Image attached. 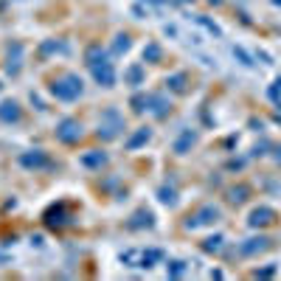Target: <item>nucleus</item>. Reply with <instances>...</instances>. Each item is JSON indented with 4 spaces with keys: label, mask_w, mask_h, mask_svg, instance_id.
I'll return each mask as SVG.
<instances>
[{
    "label": "nucleus",
    "mask_w": 281,
    "mask_h": 281,
    "mask_svg": "<svg viewBox=\"0 0 281 281\" xmlns=\"http://www.w3.org/2000/svg\"><path fill=\"white\" fill-rule=\"evenodd\" d=\"M121 129H124V118L118 116V110H107L101 116V124H98V129H96V135L98 138H104V140H113V138H118L121 135Z\"/></svg>",
    "instance_id": "20e7f679"
},
{
    "label": "nucleus",
    "mask_w": 281,
    "mask_h": 281,
    "mask_svg": "<svg viewBox=\"0 0 281 281\" xmlns=\"http://www.w3.org/2000/svg\"><path fill=\"white\" fill-rule=\"evenodd\" d=\"M273 273H275V267H267V270H259L256 275H273Z\"/></svg>",
    "instance_id": "a878e982"
},
{
    "label": "nucleus",
    "mask_w": 281,
    "mask_h": 281,
    "mask_svg": "<svg viewBox=\"0 0 281 281\" xmlns=\"http://www.w3.org/2000/svg\"><path fill=\"white\" fill-rule=\"evenodd\" d=\"M85 62H87V67H96V65H101V62H110V56H107V51H104L101 45H90V48L85 51Z\"/></svg>",
    "instance_id": "ddd939ff"
},
{
    "label": "nucleus",
    "mask_w": 281,
    "mask_h": 281,
    "mask_svg": "<svg viewBox=\"0 0 281 281\" xmlns=\"http://www.w3.org/2000/svg\"><path fill=\"white\" fill-rule=\"evenodd\" d=\"M0 87H3V85H0Z\"/></svg>",
    "instance_id": "cd10ccee"
},
{
    "label": "nucleus",
    "mask_w": 281,
    "mask_h": 281,
    "mask_svg": "<svg viewBox=\"0 0 281 281\" xmlns=\"http://www.w3.org/2000/svg\"><path fill=\"white\" fill-rule=\"evenodd\" d=\"M270 239L267 236H253V239H244L242 244H239V253H242V256H256V253H264L270 248Z\"/></svg>",
    "instance_id": "6e6552de"
},
{
    "label": "nucleus",
    "mask_w": 281,
    "mask_h": 281,
    "mask_svg": "<svg viewBox=\"0 0 281 281\" xmlns=\"http://www.w3.org/2000/svg\"><path fill=\"white\" fill-rule=\"evenodd\" d=\"M160 259V251H144V253H138V267H152L155 262Z\"/></svg>",
    "instance_id": "dca6fc26"
},
{
    "label": "nucleus",
    "mask_w": 281,
    "mask_h": 281,
    "mask_svg": "<svg viewBox=\"0 0 281 281\" xmlns=\"http://www.w3.org/2000/svg\"><path fill=\"white\" fill-rule=\"evenodd\" d=\"M166 270H169V275H171V278H180V275H186V270H189V267H186V262L174 259V262H169V264H166Z\"/></svg>",
    "instance_id": "aec40b11"
},
{
    "label": "nucleus",
    "mask_w": 281,
    "mask_h": 281,
    "mask_svg": "<svg viewBox=\"0 0 281 281\" xmlns=\"http://www.w3.org/2000/svg\"><path fill=\"white\" fill-rule=\"evenodd\" d=\"M248 194H251V189H248V186H236V189L228 191V200H231L233 205H239V202L248 200Z\"/></svg>",
    "instance_id": "f3484780"
},
{
    "label": "nucleus",
    "mask_w": 281,
    "mask_h": 281,
    "mask_svg": "<svg viewBox=\"0 0 281 281\" xmlns=\"http://www.w3.org/2000/svg\"><path fill=\"white\" fill-rule=\"evenodd\" d=\"M149 138H152V129H149V127H140L138 132H135L132 138L127 140V149H138V147H144V144H147Z\"/></svg>",
    "instance_id": "2eb2a0df"
},
{
    "label": "nucleus",
    "mask_w": 281,
    "mask_h": 281,
    "mask_svg": "<svg viewBox=\"0 0 281 281\" xmlns=\"http://www.w3.org/2000/svg\"><path fill=\"white\" fill-rule=\"evenodd\" d=\"M118 43H116V54H121V51H127L129 48V37H127V34H118Z\"/></svg>",
    "instance_id": "b1692460"
},
{
    "label": "nucleus",
    "mask_w": 281,
    "mask_h": 281,
    "mask_svg": "<svg viewBox=\"0 0 281 281\" xmlns=\"http://www.w3.org/2000/svg\"><path fill=\"white\" fill-rule=\"evenodd\" d=\"M124 79H127L129 85H140V82H144V65H132L127 71V76H124Z\"/></svg>",
    "instance_id": "6ab92c4d"
},
{
    "label": "nucleus",
    "mask_w": 281,
    "mask_h": 281,
    "mask_svg": "<svg viewBox=\"0 0 281 281\" xmlns=\"http://www.w3.org/2000/svg\"><path fill=\"white\" fill-rule=\"evenodd\" d=\"M23 110H20V104L14 98H6V101H0V121L3 124H17Z\"/></svg>",
    "instance_id": "9d476101"
},
{
    "label": "nucleus",
    "mask_w": 281,
    "mask_h": 281,
    "mask_svg": "<svg viewBox=\"0 0 281 281\" xmlns=\"http://www.w3.org/2000/svg\"><path fill=\"white\" fill-rule=\"evenodd\" d=\"M82 135H85V129H82V124L76 118H62L56 124V140H62V144H76Z\"/></svg>",
    "instance_id": "39448f33"
},
{
    "label": "nucleus",
    "mask_w": 281,
    "mask_h": 281,
    "mask_svg": "<svg viewBox=\"0 0 281 281\" xmlns=\"http://www.w3.org/2000/svg\"><path fill=\"white\" fill-rule=\"evenodd\" d=\"M194 144H197V132H194V129H183V132H180V138L171 144V149H174L178 155H186L191 147H194Z\"/></svg>",
    "instance_id": "f8f14e48"
},
{
    "label": "nucleus",
    "mask_w": 281,
    "mask_h": 281,
    "mask_svg": "<svg viewBox=\"0 0 281 281\" xmlns=\"http://www.w3.org/2000/svg\"><path fill=\"white\" fill-rule=\"evenodd\" d=\"M275 160H278V163H281V149H275Z\"/></svg>",
    "instance_id": "bb28decb"
},
{
    "label": "nucleus",
    "mask_w": 281,
    "mask_h": 281,
    "mask_svg": "<svg viewBox=\"0 0 281 281\" xmlns=\"http://www.w3.org/2000/svg\"><path fill=\"white\" fill-rule=\"evenodd\" d=\"M132 104H135V113L149 110L152 116H158V118H163L166 113L171 110V101L163 96V93H147V96H135Z\"/></svg>",
    "instance_id": "f257e3e1"
},
{
    "label": "nucleus",
    "mask_w": 281,
    "mask_h": 281,
    "mask_svg": "<svg viewBox=\"0 0 281 281\" xmlns=\"http://www.w3.org/2000/svg\"><path fill=\"white\" fill-rule=\"evenodd\" d=\"M144 59H149V62H158V59H160V48H158V45H149V48L144 51Z\"/></svg>",
    "instance_id": "5701e85b"
},
{
    "label": "nucleus",
    "mask_w": 281,
    "mask_h": 281,
    "mask_svg": "<svg viewBox=\"0 0 281 281\" xmlns=\"http://www.w3.org/2000/svg\"><path fill=\"white\" fill-rule=\"evenodd\" d=\"M220 217H222L220 205H214V202H205V205L197 208L194 214H189V220H186V228H191V231H197V228H208V225H214Z\"/></svg>",
    "instance_id": "7ed1b4c3"
},
{
    "label": "nucleus",
    "mask_w": 281,
    "mask_h": 281,
    "mask_svg": "<svg viewBox=\"0 0 281 281\" xmlns=\"http://www.w3.org/2000/svg\"><path fill=\"white\" fill-rule=\"evenodd\" d=\"M233 56H239V59H242V62H244V65H253V62H251V56L244 54V51H242V48H233Z\"/></svg>",
    "instance_id": "393cba45"
},
{
    "label": "nucleus",
    "mask_w": 281,
    "mask_h": 281,
    "mask_svg": "<svg viewBox=\"0 0 281 281\" xmlns=\"http://www.w3.org/2000/svg\"><path fill=\"white\" fill-rule=\"evenodd\" d=\"M275 220H278V214H275L273 208L259 205V208H253V211H251V217H248V225H251V228H267V225H273Z\"/></svg>",
    "instance_id": "423d86ee"
},
{
    "label": "nucleus",
    "mask_w": 281,
    "mask_h": 281,
    "mask_svg": "<svg viewBox=\"0 0 281 281\" xmlns=\"http://www.w3.org/2000/svg\"><path fill=\"white\" fill-rule=\"evenodd\" d=\"M222 242H225V239H222L220 233H217V236H208L205 242H202V251H205V253H220L222 251Z\"/></svg>",
    "instance_id": "a211bd4d"
},
{
    "label": "nucleus",
    "mask_w": 281,
    "mask_h": 281,
    "mask_svg": "<svg viewBox=\"0 0 281 281\" xmlns=\"http://www.w3.org/2000/svg\"><path fill=\"white\" fill-rule=\"evenodd\" d=\"M158 194H160V202H163V205H174V202H178V191H174V189H166V186H163Z\"/></svg>",
    "instance_id": "4be33fe9"
},
{
    "label": "nucleus",
    "mask_w": 281,
    "mask_h": 281,
    "mask_svg": "<svg viewBox=\"0 0 281 281\" xmlns=\"http://www.w3.org/2000/svg\"><path fill=\"white\" fill-rule=\"evenodd\" d=\"M155 225V217L149 208H140V211H135L132 217H129L127 228H132V231H138V228H152Z\"/></svg>",
    "instance_id": "9b49d317"
},
{
    "label": "nucleus",
    "mask_w": 281,
    "mask_h": 281,
    "mask_svg": "<svg viewBox=\"0 0 281 281\" xmlns=\"http://www.w3.org/2000/svg\"><path fill=\"white\" fill-rule=\"evenodd\" d=\"M90 71H93V79H96L101 87H113V85H116V71H113V62H101V65L90 67Z\"/></svg>",
    "instance_id": "1a4fd4ad"
},
{
    "label": "nucleus",
    "mask_w": 281,
    "mask_h": 281,
    "mask_svg": "<svg viewBox=\"0 0 281 281\" xmlns=\"http://www.w3.org/2000/svg\"><path fill=\"white\" fill-rule=\"evenodd\" d=\"M82 79L76 74H65L62 79H56L54 85H51V93H54L59 101H74V98H79L82 96Z\"/></svg>",
    "instance_id": "f03ea898"
},
{
    "label": "nucleus",
    "mask_w": 281,
    "mask_h": 281,
    "mask_svg": "<svg viewBox=\"0 0 281 281\" xmlns=\"http://www.w3.org/2000/svg\"><path fill=\"white\" fill-rule=\"evenodd\" d=\"M104 163H107V155L98 152V149H93V152L82 155V166H87V169H101Z\"/></svg>",
    "instance_id": "4468645a"
},
{
    "label": "nucleus",
    "mask_w": 281,
    "mask_h": 281,
    "mask_svg": "<svg viewBox=\"0 0 281 281\" xmlns=\"http://www.w3.org/2000/svg\"><path fill=\"white\" fill-rule=\"evenodd\" d=\"M166 85H169L171 90L183 93V90H186V74H174V76H169V79H166Z\"/></svg>",
    "instance_id": "412c9836"
},
{
    "label": "nucleus",
    "mask_w": 281,
    "mask_h": 281,
    "mask_svg": "<svg viewBox=\"0 0 281 281\" xmlns=\"http://www.w3.org/2000/svg\"><path fill=\"white\" fill-rule=\"evenodd\" d=\"M20 163L25 166V169H48L51 166V158L43 152V149H31V152H23L20 155Z\"/></svg>",
    "instance_id": "0eeeda50"
}]
</instances>
